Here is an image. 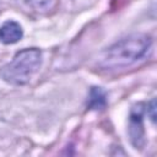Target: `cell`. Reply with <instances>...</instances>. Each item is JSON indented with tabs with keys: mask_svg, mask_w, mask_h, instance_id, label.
<instances>
[{
	"mask_svg": "<svg viewBox=\"0 0 157 157\" xmlns=\"http://www.w3.org/2000/svg\"><path fill=\"white\" fill-rule=\"evenodd\" d=\"M151 44L152 39L147 34H130L102 50L97 58V65L105 70L130 66L147 54Z\"/></svg>",
	"mask_w": 157,
	"mask_h": 157,
	"instance_id": "cell-1",
	"label": "cell"
},
{
	"mask_svg": "<svg viewBox=\"0 0 157 157\" xmlns=\"http://www.w3.org/2000/svg\"><path fill=\"white\" fill-rule=\"evenodd\" d=\"M42 64V52L37 48H26L0 69V77L15 86L26 85L39 70Z\"/></svg>",
	"mask_w": 157,
	"mask_h": 157,
	"instance_id": "cell-2",
	"label": "cell"
},
{
	"mask_svg": "<svg viewBox=\"0 0 157 157\" xmlns=\"http://www.w3.org/2000/svg\"><path fill=\"white\" fill-rule=\"evenodd\" d=\"M146 105L137 103L131 107L129 118V136L135 148H141L145 144V130H144V113Z\"/></svg>",
	"mask_w": 157,
	"mask_h": 157,
	"instance_id": "cell-3",
	"label": "cell"
},
{
	"mask_svg": "<svg viewBox=\"0 0 157 157\" xmlns=\"http://www.w3.org/2000/svg\"><path fill=\"white\" fill-rule=\"evenodd\" d=\"M23 37V29L16 21L9 20L0 26V42L4 44H15Z\"/></svg>",
	"mask_w": 157,
	"mask_h": 157,
	"instance_id": "cell-4",
	"label": "cell"
},
{
	"mask_svg": "<svg viewBox=\"0 0 157 157\" xmlns=\"http://www.w3.org/2000/svg\"><path fill=\"white\" fill-rule=\"evenodd\" d=\"M107 104V96L102 87H92L88 94L87 107L90 109H103Z\"/></svg>",
	"mask_w": 157,
	"mask_h": 157,
	"instance_id": "cell-5",
	"label": "cell"
},
{
	"mask_svg": "<svg viewBox=\"0 0 157 157\" xmlns=\"http://www.w3.org/2000/svg\"><path fill=\"white\" fill-rule=\"evenodd\" d=\"M22 5L27 6L32 11L36 12H48L49 10L54 9L56 0H17Z\"/></svg>",
	"mask_w": 157,
	"mask_h": 157,
	"instance_id": "cell-6",
	"label": "cell"
},
{
	"mask_svg": "<svg viewBox=\"0 0 157 157\" xmlns=\"http://www.w3.org/2000/svg\"><path fill=\"white\" fill-rule=\"evenodd\" d=\"M155 110H156V103H155V99H152V101H150V102L147 103V105H146V108H145V112L147 113V115L150 117V119H151L152 123H155V119H156V113H155Z\"/></svg>",
	"mask_w": 157,
	"mask_h": 157,
	"instance_id": "cell-7",
	"label": "cell"
}]
</instances>
